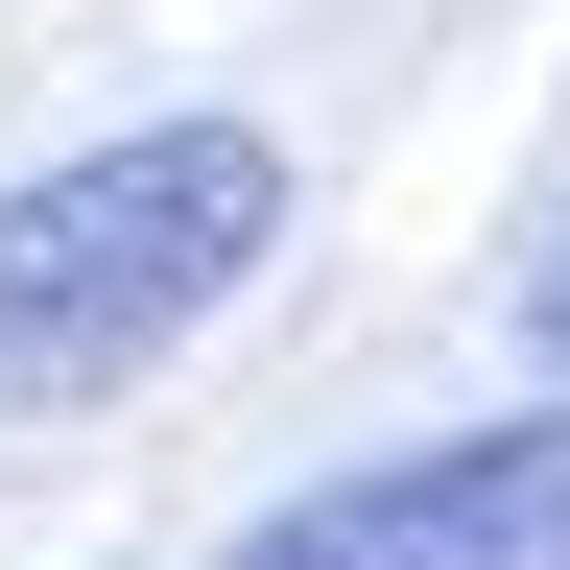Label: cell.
<instances>
[{"label":"cell","instance_id":"1","mask_svg":"<svg viewBox=\"0 0 570 570\" xmlns=\"http://www.w3.org/2000/svg\"><path fill=\"white\" fill-rule=\"evenodd\" d=\"M262 262H285V142H238V119H142L96 167L0 190V404L142 381V356L214 333Z\"/></svg>","mask_w":570,"mask_h":570},{"label":"cell","instance_id":"2","mask_svg":"<svg viewBox=\"0 0 570 570\" xmlns=\"http://www.w3.org/2000/svg\"><path fill=\"white\" fill-rule=\"evenodd\" d=\"M238 570H570V404H547V428H475V452H404V475L285 499Z\"/></svg>","mask_w":570,"mask_h":570},{"label":"cell","instance_id":"3","mask_svg":"<svg viewBox=\"0 0 570 570\" xmlns=\"http://www.w3.org/2000/svg\"><path fill=\"white\" fill-rule=\"evenodd\" d=\"M523 333H547V381H570V214H547V262H523Z\"/></svg>","mask_w":570,"mask_h":570}]
</instances>
